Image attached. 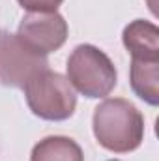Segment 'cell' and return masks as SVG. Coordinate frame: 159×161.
Masks as SVG:
<instances>
[{
	"label": "cell",
	"instance_id": "obj_1",
	"mask_svg": "<svg viewBox=\"0 0 159 161\" xmlns=\"http://www.w3.org/2000/svg\"><path fill=\"white\" fill-rule=\"evenodd\" d=\"M94 137L109 152L129 154L144 141V116L123 97H111L94 109Z\"/></svg>",
	"mask_w": 159,
	"mask_h": 161
},
{
	"label": "cell",
	"instance_id": "obj_2",
	"mask_svg": "<svg viewBox=\"0 0 159 161\" xmlns=\"http://www.w3.org/2000/svg\"><path fill=\"white\" fill-rule=\"evenodd\" d=\"M68 80L88 99L107 97L118 80L112 60L96 45L80 43L68 58Z\"/></svg>",
	"mask_w": 159,
	"mask_h": 161
},
{
	"label": "cell",
	"instance_id": "obj_3",
	"mask_svg": "<svg viewBox=\"0 0 159 161\" xmlns=\"http://www.w3.org/2000/svg\"><path fill=\"white\" fill-rule=\"evenodd\" d=\"M25 99L34 116L47 122H64L73 116L77 94L68 77L51 71H38L23 86Z\"/></svg>",
	"mask_w": 159,
	"mask_h": 161
},
{
	"label": "cell",
	"instance_id": "obj_4",
	"mask_svg": "<svg viewBox=\"0 0 159 161\" xmlns=\"http://www.w3.org/2000/svg\"><path fill=\"white\" fill-rule=\"evenodd\" d=\"M49 68L47 56L30 51L17 34L0 30V84L8 88H23L38 71Z\"/></svg>",
	"mask_w": 159,
	"mask_h": 161
},
{
	"label": "cell",
	"instance_id": "obj_5",
	"mask_svg": "<svg viewBox=\"0 0 159 161\" xmlns=\"http://www.w3.org/2000/svg\"><path fill=\"white\" fill-rule=\"evenodd\" d=\"M68 34V23L58 11H28L17 30V38L41 56L58 51L66 43Z\"/></svg>",
	"mask_w": 159,
	"mask_h": 161
},
{
	"label": "cell",
	"instance_id": "obj_6",
	"mask_svg": "<svg viewBox=\"0 0 159 161\" xmlns=\"http://www.w3.org/2000/svg\"><path fill=\"white\" fill-rule=\"evenodd\" d=\"M122 41L131 58L137 60H159V28L144 19L129 23L123 32Z\"/></svg>",
	"mask_w": 159,
	"mask_h": 161
},
{
	"label": "cell",
	"instance_id": "obj_7",
	"mask_svg": "<svg viewBox=\"0 0 159 161\" xmlns=\"http://www.w3.org/2000/svg\"><path fill=\"white\" fill-rule=\"evenodd\" d=\"M129 82L137 97L152 107L159 105V60L131 58Z\"/></svg>",
	"mask_w": 159,
	"mask_h": 161
},
{
	"label": "cell",
	"instance_id": "obj_8",
	"mask_svg": "<svg viewBox=\"0 0 159 161\" xmlns=\"http://www.w3.org/2000/svg\"><path fill=\"white\" fill-rule=\"evenodd\" d=\"M30 161H84V154L73 139L51 135L32 148Z\"/></svg>",
	"mask_w": 159,
	"mask_h": 161
},
{
	"label": "cell",
	"instance_id": "obj_9",
	"mask_svg": "<svg viewBox=\"0 0 159 161\" xmlns=\"http://www.w3.org/2000/svg\"><path fill=\"white\" fill-rule=\"evenodd\" d=\"M26 11H56L64 0H17Z\"/></svg>",
	"mask_w": 159,
	"mask_h": 161
},
{
	"label": "cell",
	"instance_id": "obj_10",
	"mask_svg": "<svg viewBox=\"0 0 159 161\" xmlns=\"http://www.w3.org/2000/svg\"><path fill=\"white\" fill-rule=\"evenodd\" d=\"M109 161H120V159H109Z\"/></svg>",
	"mask_w": 159,
	"mask_h": 161
}]
</instances>
